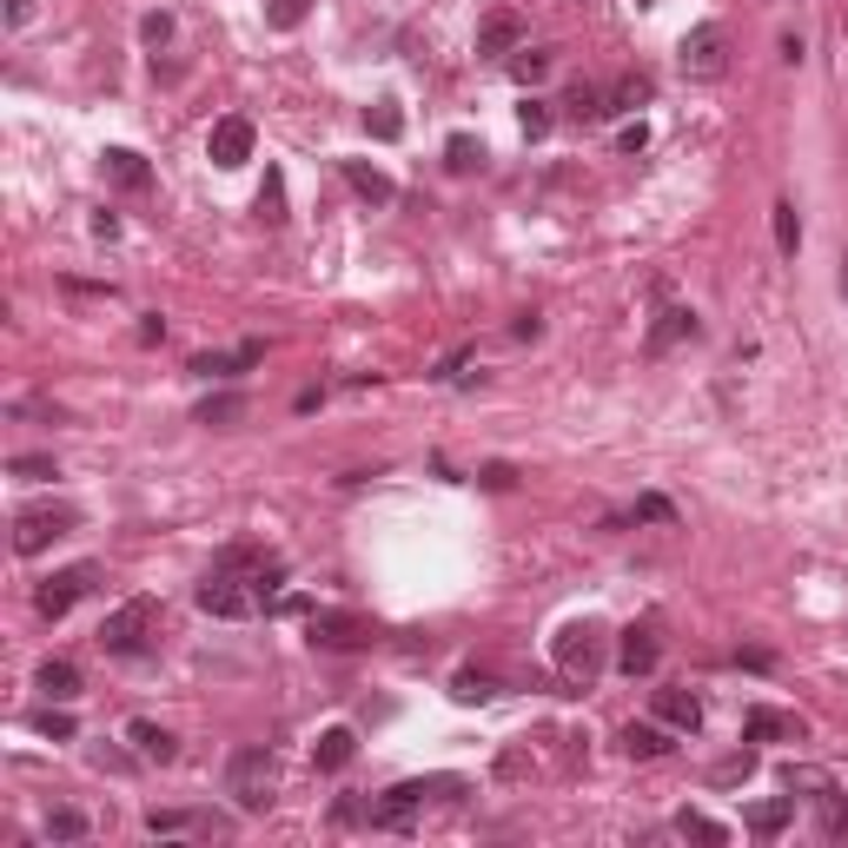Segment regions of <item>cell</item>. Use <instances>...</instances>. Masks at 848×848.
Segmentation results:
<instances>
[{"mask_svg": "<svg viewBox=\"0 0 848 848\" xmlns=\"http://www.w3.org/2000/svg\"><path fill=\"white\" fill-rule=\"evenodd\" d=\"M272 789H279V756L265 743H245L232 763H226V796L245 809V816H265L272 809Z\"/></svg>", "mask_w": 848, "mask_h": 848, "instance_id": "1", "label": "cell"}, {"mask_svg": "<svg viewBox=\"0 0 848 848\" xmlns=\"http://www.w3.org/2000/svg\"><path fill=\"white\" fill-rule=\"evenodd\" d=\"M192 604H199L206 617H259V610H265V590H259V577H239V570L212 564V570L199 577Z\"/></svg>", "mask_w": 848, "mask_h": 848, "instance_id": "2", "label": "cell"}, {"mask_svg": "<svg viewBox=\"0 0 848 848\" xmlns=\"http://www.w3.org/2000/svg\"><path fill=\"white\" fill-rule=\"evenodd\" d=\"M604 663H610V630H604L597 617H584V624L557 630V670H564L570 683H597V677H604Z\"/></svg>", "mask_w": 848, "mask_h": 848, "instance_id": "3", "label": "cell"}, {"mask_svg": "<svg viewBox=\"0 0 848 848\" xmlns=\"http://www.w3.org/2000/svg\"><path fill=\"white\" fill-rule=\"evenodd\" d=\"M425 796H464V783H458V776H431V783H398V789H385V803H371V809H365V823H371L378 836H405Z\"/></svg>", "mask_w": 848, "mask_h": 848, "instance_id": "4", "label": "cell"}, {"mask_svg": "<svg viewBox=\"0 0 848 848\" xmlns=\"http://www.w3.org/2000/svg\"><path fill=\"white\" fill-rule=\"evenodd\" d=\"M153 630H159V604H153V597H126L119 610H106L100 650H106V657H139V650L153 643Z\"/></svg>", "mask_w": 848, "mask_h": 848, "instance_id": "5", "label": "cell"}, {"mask_svg": "<svg viewBox=\"0 0 848 848\" xmlns=\"http://www.w3.org/2000/svg\"><path fill=\"white\" fill-rule=\"evenodd\" d=\"M80 531V511L73 504H27L20 517H13V551L20 557H40L46 544H60V537H73Z\"/></svg>", "mask_w": 848, "mask_h": 848, "instance_id": "6", "label": "cell"}, {"mask_svg": "<svg viewBox=\"0 0 848 848\" xmlns=\"http://www.w3.org/2000/svg\"><path fill=\"white\" fill-rule=\"evenodd\" d=\"M677 66H683L690 80H723V73H730V33H723L716 20H710V27H697V33H683Z\"/></svg>", "mask_w": 848, "mask_h": 848, "instance_id": "7", "label": "cell"}, {"mask_svg": "<svg viewBox=\"0 0 848 848\" xmlns=\"http://www.w3.org/2000/svg\"><path fill=\"white\" fill-rule=\"evenodd\" d=\"M93 584H100V564H66V570H53V577L33 590V610L60 624V617H66V610H73V604H80Z\"/></svg>", "mask_w": 848, "mask_h": 848, "instance_id": "8", "label": "cell"}, {"mask_svg": "<svg viewBox=\"0 0 848 848\" xmlns=\"http://www.w3.org/2000/svg\"><path fill=\"white\" fill-rule=\"evenodd\" d=\"M305 630H312V643L318 650H365L378 630L365 624V617H352V610H312L305 617Z\"/></svg>", "mask_w": 848, "mask_h": 848, "instance_id": "9", "label": "cell"}, {"mask_svg": "<svg viewBox=\"0 0 848 848\" xmlns=\"http://www.w3.org/2000/svg\"><path fill=\"white\" fill-rule=\"evenodd\" d=\"M206 153H212V166H245L252 159V119L245 113H226L219 126H212V139H206Z\"/></svg>", "mask_w": 848, "mask_h": 848, "instance_id": "10", "label": "cell"}, {"mask_svg": "<svg viewBox=\"0 0 848 848\" xmlns=\"http://www.w3.org/2000/svg\"><path fill=\"white\" fill-rule=\"evenodd\" d=\"M657 663H663V637H657V624H630L624 643H617V670H624V677H650Z\"/></svg>", "mask_w": 848, "mask_h": 848, "instance_id": "11", "label": "cell"}, {"mask_svg": "<svg viewBox=\"0 0 848 848\" xmlns=\"http://www.w3.org/2000/svg\"><path fill=\"white\" fill-rule=\"evenodd\" d=\"M697 332H703V325H697V312H690V305H663V312H657V325H650V338H643V352H650V358H663V352H677V345H683V338H697Z\"/></svg>", "mask_w": 848, "mask_h": 848, "instance_id": "12", "label": "cell"}, {"mask_svg": "<svg viewBox=\"0 0 848 848\" xmlns=\"http://www.w3.org/2000/svg\"><path fill=\"white\" fill-rule=\"evenodd\" d=\"M517 46H524V20H517L511 7L484 13V27H478V53H484V60H504V53H517Z\"/></svg>", "mask_w": 848, "mask_h": 848, "instance_id": "13", "label": "cell"}, {"mask_svg": "<svg viewBox=\"0 0 848 848\" xmlns=\"http://www.w3.org/2000/svg\"><path fill=\"white\" fill-rule=\"evenodd\" d=\"M252 365H265V345H259V338H245V345H232V352H199V358H192L199 378H239V371H252Z\"/></svg>", "mask_w": 848, "mask_h": 848, "instance_id": "14", "label": "cell"}, {"mask_svg": "<svg viewBox=\"0 0 848 848\" xmlns=\"http://www.w3.org/2000/svg\"><path fill=\"white\" fill-rule=\"evenodd\" d=\"M743 736L750 743H803V716H789V710H750Z\"/></svg>", "mask_w": 848, "mask_h": 848, "instance_id": "15", "label": "cell"}, {"mask_svg": "<svg viewBox=\"0 0 848 848\" xmlns=\"http://www.w3.org/2000/svg\"><path fill=\"white\" fill-rule=\"evenodd\" d=\"M126 743L139 750V763H159V770H166V763L179 756L172 730H159V723H146V716H133V723H126Z\"/></svg>", "mask_w": 848, "mask_h": 848, "instance_id": "16", "label": "cell"}, {"mask_svg": "<svg viewBox=\"0 0 848 848\" xmlns=\"http://www.w3.org/2000/svg\"><path fill=\"white\" fill-rule=\"evenodd\" d=\"M100 166H106V179H113V186H126V192H146V186H153V166H146L133 146H106V159H100Z\"/></svg>", "mask_w": 848, "mask_h": 848, "instance_id": "17", "label": "cell"}, {"mask_svg": "<svg viewBox=\"0 0 848 848\" xmlns=\"http://www.w3.org/2000/svg\"><path fill=\"white\" fill-rule=\"evenodd\" d=\"M650 703H657V723H670V730H683V736L703 730V703H697L690 690H657Z\"/></svg>", "mask_w": 848, "mask_h": 848, "instance_id": "18", "label": "cell"}, {"mask_svg": "<svg viewBox=\"0 0 848 848\" xmlns=\"http://www.w3.org/2000/svg\"><path fill=\"white\" fill-rule=\"evenodd\" d=\"M345 186H352L358 199H371V206H391V199H398V186H391L378 166H365V159H345Z\"/></svg>", "mask_w": 848, "mask_h": 848, "instance_id": "19", "label": "cell"}, {"mask_svg": "<svg viewBox=\"0 0 848 848\" xmlns=\"http://www.w3.org/2000/svg\"><path fill=\"white\" fill-rule=\"evenodd\" d=\"M789 823H796V796H776V803H756V809L743 816V829H750V836H763V842H770V836H783Z\"/></svg>", "mask_w": 848, "mask_h": 848, "instance_id": "20", "label": "cell"}, {"mask_svg": "<svg viewBox=\"0 0 848 848\" xmlns=\"http://www.w3.org/2000/svg\"><path fill=\"white\" fill-rule=\"evenodd\" d=\"M33 683H40V690H46V697H53V703H66V697H80V670H73V663H66V657H46V663H40V677H33Z\"/></svg>", "mask_w": 848, "mask_h": 848, "instance_id": "21", "label": "cell"}, {"mask_svg": "<svg viewBox=\"0 0 848 848\" xmlns=\"http://www.w3.org/2000/svg\"><path fill=\"white\" fill-rule=\"evenodd\" d=\"M624 756H637V763H657V756H670V736H663L657 723H630V730H624Z\"/></svg>", "mask_w": 848, "mask_h": 848, "instance_id": "22", "label": "cell"}, {"mask_svg": "<svg viewBox=\"0 0 848 848\" xmlns=\"http://www.w3.org/2000/svg\"><path fill=\"white\" fill-rule=\"evenodd\" d=\"M816 816H823V836H829V842H836V836H848V803H842V789L816 783Z\"/></svg>", "mask_w": 848, "mask_h": 848, "instance_id": "23", "label": "cell"}, {"mask_svg": "<svg viewBox=\"0 0 848 848\" xmlns=\"http://www.w3.org/2000/svg\"><path fill=\"white\" fill-rule=\"evenodd\" d=\"M564 106H570L577 119H610V93H604V86H590V80H577V86L564 93Z\"/></svg>", "mask_w": 848, "mask_h": 848, "instance_id": "24", "label": "cell"}, {"mask_svg": "<svg viewBox=\"0 0 848 848\" xmlns=\"http://www.w3.org/2000/svg\"><path fill=\"white\" fill-rule=\"evenodd\" d=\"M352 750H358V743H352V730H325V736H318V750H312V763L332 776V770H345V763H352Z\"/></svg>", "mask_w": 848, "mask_h": 848, "instance_id": "25", "label": "cell"}, {"mask_svg": "<svg viewBox=\"0 0 848 848\" xmlns=\"http://www.w3.org/2000/svg\"><path fill=\"white\" fill-rule=\"evenodd\" d=\"M146 829H153V836H179V829H212V836H219L226 823H206V816H186V809H153Z\"/></svg>", "mask_w": 848, "mask_h": 848, "instance_id": "26", "label": "cell"}, {"mask_svg": "<svg viewBox=\"0 0 848 848\" xmlns=\"http://www.w3.org/2000/svg\"><path fill=\"white\" fill-rule=\"evenodd\" d=\"M677 829H683L690 842H710V848H723V842H730V829H723V823H710L703 809H683V816H677Z\"/></svg>", "mask_w": 848, "mask_h": 848, "instance_id": "27", "label": "cell"}, {"mask_svg": "<svg viewBox=\"0 0 848 848\" xmlns=\"http://www.w3.org/2000/svg\"><path fill=\"white\" fill-rule=\"evenodd\" d=\"M544 73H551V46H517V53H511V80L531 86V80H544Z\"/></svg>", "mask_w": 848, "mask_h": 848, "instance_id": "28", "label": "cell"}, {"mask_svg": "<svg viewBox=\"0 0 848 848\" xmlns=\"http://www.w3.org/2000/svg\"><path fill=\"white\" fill-rule=\"evenodd\" d=\"M444 166H451V172H478V166H484V146H478L471 133H451V146H444Z\"/></svg>", "mask_w": 848, "mask_h": 848, "instance_id": "29", "label": "cell"}, {"mask_svg": "<svg viewBox=\"0 0 848 848\" xmlns=\"http://www.w3.org/2000/svg\"><path fill=\"white\" fill-rule=\"evenodd\" d=\"M796 245H803V219H796V206L783 199V206H776V252L796 259Z\"/></svg>", "mask_w": 848, "mask_h": 848, "instance_id": "30", "label": "cell"}, {"mask_svg": "<svg viewBox=\"0 0 848 848\" xmlns=\"http://www.w3.org/2000/svg\"><path fill=\"white\" fill-rule=\"evenodd\" d=\"M232 418H245V398H232V391H219V398L199 405V425H232Z\"/></svg>", "mask_w": 848, "mask_h": 848, "instance_id": "31", "label": "cell"}, {"mask_svg": "<svg viewBox=\"0 0 848 848\" xmlns=\"http://www.w3.org/2000/svg\"><path fill=\"white\" fill-rule=\"evenodd\" d=\"M451 697H458V703H484V697H498V683H491L484 670H458V683H451Z\"/></svg>", "mask_w": 848, "mask_h": 848, "instance_id": "32", "label": "cell"}, {"mask_svg": "<svg viewBox=\"0 0 848 848\" xmlns=\"http://www.w3.org/2000/svg\"><path fill=\"white\" fill-rule=\"evenodd\" d=\"M86 829H93V823H86L80 809H53V816H46V836H53V842H80Z\"/></svg>", "mask_w": 848, "mask_h": 848, "instance_id": "33", "label": "cell"}, {"mask_svg": "<svg viewBox=\"0 0 848 848\" xmlns=\"http://www.w3.org/2000/svg\"><path fill=\"white\" fill-rule=\"evenodd\" d=\"M604 93H610V113H630L637 100H650V80L630 73V80H617V86H604Z\"/></svg>", "mask_w": 848, "mask_h": 848, "instance_id": "34", "label": "cell"}, {"mask_svg": "<svg viewBox=\"0 0 848 848\" xmlns=\"http://www.w3.org/2000/svg\"><path fill=\"white\" fill-rule=\"evenodd\" d=\"M365 133H371V139H398V133H405V113H398V106H371V113H365Z\"/></svg>", "mask_w": 848, "mask_h": 848, "instance_id": "35", "label": "cell"}, {"mask_svg": "<svg viewBox=\"0 0 848 848\" xmlns=\"http://www.w3.org/2000/svg\"><path fill=\"white\" fill-rule=\"evenodd\" d=\"M305 13H312V0H272V7H265V20H272L279 33H292V27H305Z\"/></svg>", "mask_w": 848, "mask_h": 848, "instance_id": "36", "label": "cell"}, {"mask_svg": "<svg viewBox=\"0 0 848 848\" xmlns=\"http://www.w3.org/2000/svg\"><path fill=\"white\" fill-rule=\"evenodd\" d=\"M517 126H524V139H544V133H551V106H544V100H524V106H517Z\"/></svg>", "mask_w": 848, "mask_h": 848, "instance_id": "37", "label": "cell"}, {"mask_svg": "<svg viewBox=\"0 0 848 848\" xmlns=\"http://www.w3.org/2000/svg\"><path fill=\"white\" fill-rule=\"evenodd\" d=\"M259 219H272V226L285 219V179H279V172H265V192H259Z\"/></svg>", "mask_w": 848, "mask_h": 848, "instance_id": "38", "label": "cell"}, {"mask_svg": "<svg viewBox=\"0 0 848 848\" xmlns=\"http://www.w3.org/2000/svg\"><path fill=\"white\" fill-rule=\"evenodd\" d=\"M33 730L53 736V743H73V716L66 710H33Z\"/></svg>", "mask_w": 848, "mask_h": 848, "instance_id": "39", "label": "cell"}, {"mask_svg": "<svg viewBox=\"0 0 848 848\" xmlns=\"http://www.w3.org/2000/svg\"><path fill=\"white\" fill-rule=\"evenodd\" d=\"M7 471H13L20 484H46V478H60V471H53V458H13Z\"/></svg>", "mask_w": 848, "mask_h": 848, "instance_id": "40", "label": "cell"}, {"mask_svg": "<svg viewBox=\"0 0 848 848\" xmlns=\"http://www.w3.org/2000/svg\"><path fill=\"white\" fill-rule=\"evenodd\" d=\"M637 524H677V504L670 498H637Z\"/></svg>", "mask_w": 848, "mask_h": 848, "instance_id": "41", "label": "cell"}, {"mask_svg": "<svg viewBox=\"0 0 848 848\" xmlns=\"http://www.w3.org/2000/svg\"><path fill=\"white\" fill-rule=\"evenodd\" d=\"M139 40H146V46H166V40H172V13H146V20H139Z\"/></svg>", "mask_w": 848, "mask_h": 848, "instance_id": "42", "label": "cell"}, {"mask_svg": "<svg viewBox=\"0 0 848 848\" xmlns=\"http://www.w3.org/2000/svg\"><path fill=\"white\" fill-rule=\"evenodd\" d=\"M159 338H166V318H159V312H146V318H139V345H159Z\"/></svg>", "mask_w": 848, "mask_h": 848, "instance_id": "43", "label": "cell"}, {"mask_svg": "<svg viewBox=\"0 0 848 848\" xmlns=\"http://www.w3.org/2000/svg\"><path fill=\"white\" fill-rule=\"evenodd\" d=\"M484 484H491V491H511V484H517V471H511V464H484Z\"/></svg>", "mask_w": 848, "mask_h": 848, "instance_id": "44", "label": "cell"}, {"mask_svg": "<svg viewBox=\"0 0 848 848\" xmlns=\"http://www.w3.org/2000/svg\"><path fill=\"white\" fill-rule=\"evenodd\" d=\"M643 146H650V126H643V119H637V126H624V153H643Z\"/></svg>", "mask_w": 848, "mask_h": 848, "instance_id": "45", "label": "cell"}, {"mask_svg": "<svg viewBox=\"0 0 848 848\" xmlns=\"http://www.w3.org/2000/svg\"><path fill=\"white\" fill-rule=\"evenodd\" d=\"M537 332H544V318H537V312H524V318L511 325V338H537Z\"/></svg>", "mask_w": 848, "mask_h": 848, "instance_id": "46", "label": "cell"}, {"mask_svg": "<svg viewBox=\"0 0 848 848\" xmlns=\"http://www.w3.org/2000/svg\"><path fill=\"white\" fill-rule=\"evenodd\" d=\"M27 13H33V0H7V20H13V27H20Z\"/></svg>", "mask_w": 848, "mask_h": 848, "instance_id": "47", "label": "cell"}, {"mask_svg": "<svg viewBox=\"0 0 848 848\" xmlns=\"http://www.w3.org/2000/svg\"><path fill=\"white\" fill-rule=\"evenodd\" d=\"M842 292H848V259H842Z\"/></svg>", "mask_w": 848, "mask_h": 848, "instance_id": "48", "label": "cell"}]
</instances>
